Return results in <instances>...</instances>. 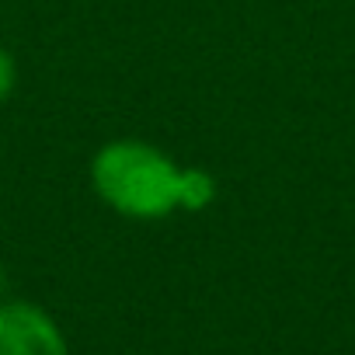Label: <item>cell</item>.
<instances>
[{"instance_id": "cell-3", "label": "cell", "mask_w": 355, "mask_h": 355, "mask_svg": "<svg viewBox=\"0 0 355 355\" xmlns=\"http://www.w3.org/2000/svg\"><path fill=\"white\" fill-rule=\"evenodd\" d=\"M15 87H18V63H15L11 49L0 46V105L15 94Z\"/></svg>"}, {"instance_id": "cell-1", "label": "cell", "mask_w": 355, "mask_h": 355, "mask_svg": "<svg viewBox=\"0 0 355 355\" xmlns=\"http://www.w3.org/2000/svg\"><path fill=\"white\" fill-rule=\"evenodd\" d=\"M94 196L119 216L157 223L174 213H202L220 199L216 174L199 164H182L164 146L119 136L94 150L87 164Z\"/></svg>"}, {"instance_id": "cell-2", "label": "cell", "mask_w": 355, "mask_h": 355, "mask_svg": "<svg viewBox=\"0 0 355 355\" xmlns=\"http://www.w3.org/2000/svg\"><path fill=\"white\" fill-rule=\"evenodd\" d=\"M0 355H70L60 324L28 300H0Z\"/></svg>"}]
</instances>
